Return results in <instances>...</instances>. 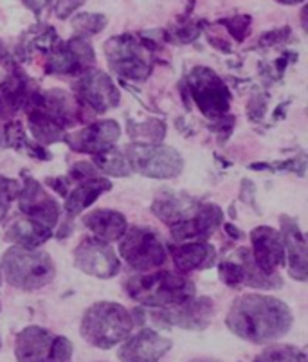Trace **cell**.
<instances>
[{"instance_id":"1","label":"cell","mask_w":308,"mask_h":362,"mask_svg":"<svg viewBox=\"0 0 308 362\" xmlns=\"http://www.w3.org/2000/svg\"><path fill=\"white\" fill-rule=\"evenodd\" d=\"M292 312L281 299L256 292L240 296L225 319L232 334L256 344L283 337L292 328Z\"/></svg>"},{"instance_id":"2","label":"cell","mask_w":308,"mask_h":362,"mask_svg":"<svg viewBox=\"0 0 308 362\" xmlns=\"http://www.w3.org/2000/svg\"><path fill=\"white\" fill-rule=\"evenodd\" d=\"M124 287L134 301L155 310L180 307L195 298V283L188 276L172 271L132 276Z\"/></svg>"},{"instance_id":"3","label":"cell","mask_w":308,"mask_h":362,"mask_svg":"<svg viewBox=\"0 0 308 362\" xmlns=\"http://www.w3.org/2000/svg\"><path fill=\"white\" fill-rule=\"evenodd\" d=\"M155 49L157 42L146 33L143 35L124 33L105 42L103 51L112 72H116L119 78L144 81L153 71Z\"/></svg>"},{"instance_id":"4","label":"cell","mask_w":308,"mask_h":362,"mask_svg":"<svg viewBox=\"0 0 308 362\" xmlns=\"http://www.w3.org/2000/svg\"><path fill=\"white\" fill-rule=\"evenodd\" d=\"M134 328L132 314L119 303L100 301L85 312L81 319V335L100 350H110L129 337Z\"/></svg>"},{"instance_id":"5","label":"cell","mask_w":308,"mask_h":362,"mask_svg":"<svg viewBox=\"0 0 308 362\" xmlns=\"http://www.w3.org/2000/svg\"><path fill=\"white\" fill-rule=\"evenodd\" d=\"M0 267L6 281L20 291H38L49 285L57 276L51 256L38 249L9 247L2 256Z\"/></svg>"},{"instance_id":"6","label":"cell","mask_w":308,"mask_h":362,"mask_svg":"<svg viewBox=\"0 0 308 362\" xmlns=\"http://www.w3.org/2000/svg\"><path fill=\"white\" fill-rule=\"evenodd\" d=\"M119 255L136 271H155L168 262V245L153 229L130 227L119 238Z\"/></svg>"},{"instance_id":"7","label":"cell","mask_w":308,"mask_h":362,"mask_svg":"<svg viewBox=\"0 0 308 362\" xmlns=\"http://www.w3.org/2000/svg\"><path fill=\"white\" fill-rule=\"evenodd\" d=\"M124 159L130 171L150 179H173L180 175L184 160L179 151L162 144L132 143L124 150Z\"/></svg>"},{"instance_id":"8","label":"cell","mask_w":308,"mask_h":362,"mask_svg":"<svg viewBox=\"0 0 308 362\" xmlns=\"http://www.w3.org/2000/svg\"><path fill=\"white\" fill-rule=\"evenodd\" d=\"M18 362H72V342L42 327H28L16 335Z\"/></svg>"},{"instance_id":"9","label":"cell","mask_w":308,"mask_h":362,"mask_svg":"<svg viewBox=\"0 0 308 362\" xmlns=\"http://www.w3.org/2000/svg\"><path fill=\"white\" fill-rule=\"evenodd\" d=\"M188 88L199 110L209 119L220 121L231 107V90L222 78L209 67L193 69L188 76Z\"/></svg>"},{"instance_id":"10","label":"cell","mask_w":308,"mask_h":362,"mask_svg":"<svg viewBox=\"0 0 308 362\" xmlns=\"http://www.w3.org/2000/svg\"><path fill=\"white\" fill-rule=\"evenodd\" d=\"M96 52L83 36H72L71 40H57L47 52L45 71L57 76H80L93 69Z\"/></svg>"},{"instance_id":"11","label":"cell","mask_w":308,"mask_h":362,"mask_svg":"<svg viewBox=\"0 0 308 362\" xmlns=\"http://www.w3.org/2000/svg\"><path fill=\"white\" fill-rule=\"evenodd\" d=\"M222 283L231 288H240L249 285L252 288H278L283 285L278 274H265L252 262L251 251L240 249L235 252V258H227L218 265Z\"/></svg>"},{"instance_id":"12","label":"cell","mask_w":308,"mask_h":362,"mask_svg":"<svg viewBox=\"0 0 308 362\" xmlns=\"http://www.w3.org/2000/svg\"><path fill=\"white\" fill-rule=\"evenodd\" d=\"M74 92L83 107H88L97 114L112 110L121 101L119 90L110 80V76L97 69H88L78 76V80L74 81Z\"/></svg>"},{"instance_id":"13","label":"cell","mask_w":308,"mask_h":362,"mask_svg":"<svg viewBox=\"0 0 308 362\" xmlns=\"http://www.w3.org/2000/svg\"><path fill=\"white\" fill-rule=\"evenodd\" d=\"M16 200H18V209L22 215L28 216L32 222L47 227L51 231L60 220V204L52 199L42 187V184L32 177H24V184H22Z\"/></svg>"},{"instance_id":"14","label":"cell","mask_w":308,"mask_h":362,"mask_svg":"<svg viewBox=\"0 0 308 362\" xmlns=\"http://www.w3.org/2000/svg\"><path fill=\"white\" fill-rule=\"evenodd\" d=\"M74 265L85 274L100 279L114 278L121 269V262L112 247L97 238H83L78 243Z\"/></svg>"},{"instance_id":"15","label":"cell","mask_w":308,"mask_h":362,"mask_svg":"<svg viewBox=\"0 0 308 362\" xmlns=\"http://www.w3.org/2000/svg\"><path fill=\"white\" fill-rule=\"evenodd\" d=\"M213 314H215V307H213V299L209 298H193L191 301L180 307L165 308V310L152 308L150 312L153 321L162 327H179L186 330H204L211 322Z\"/></svg>"},{"instance_id":"16","label":"cell","mask_w":308,"mask_h":362,"mask_svg":"<svg viewBox=\"0 0 308 362\" xmlns=\"http://www.w3.org/2000/svg\"><path fill=\"white\" fill-rule=\"evenodd\" d=\"M121 137V127L114 119L96 121L81 128L74 134H65L64 141L74 151L80 153H88V156H97L101 151H107L114 148L117 139Z\"/></svg>"},{"instance_id":"17","label":"cell","mask_w":308,"mask_h":362,"mask_svg":"<svg viewBox=\"0 0 308 362\" xmlns=\"http://www.w3.org/2000/svg\"><path fill=\"white\" fill-rule=\"evenodd\" d=\"M251 256L254 265L265 274H276L285 263V245L281 233L274 227L258 226L251 231Z\"/></svg>"},{"instance_id":"18","label":"cell","mask_w":308,"mask_h":362,"mask_svg":"<svg viewBox=\"0 0 308 362\" xmlns=\"http://www.w3.org/2000/svg\"><path fill=\"white\" fill-rule=\"evenodd\" d=\"M224 211L216 204H199L195 211L177 226L170 227L179 242H204L222 226Z\"/></svg>"},{"instance_id":"19","label":"cell","mask_w":308,"mask_h":362,"mask_svg":"<svg viewBox=\"0 0 308 362\" xmlns=\"http://www.w3.org/2000/svg\"><path fill=\"white\" fill-rule=\"evenodd\" d=\"M170 350L172 339L146 328L121 344L117 357L121 362H159Z\"/></svg>"},{"instance_id":"20","label":"cell","mask_w":308,"mask_h":362,"mask_svg":"<svg viewBox=\"0 0 308 362\" xmlns=\"http://www.w3.org/2000/svg\"><path fill=\"white\" fill-rule=\"evenodd\" d=\"M280 222L285 256L288 258V272L297 281H307V242L300 223L287 215L281 216Z\"/></svg>"},{"instance_id":"21","label":"cell","mask_w":308,"mask_h":362,"mask_svg":"<svg viewBox=\"0 0 308 362\" xmlns=\"http://www.w3.org/2000/svg\"><path fill=\"white\" fill-rule=\"evenodd\" d=\"M36 88L31 80L20 71H13L0 83V117H13L16 112L28 105L29 98Z\"/></svg>"},{"instance_id":"22","label":"cell","mask_w":308,"mask_h":362,"mask_svg":"<svg viewBox=\"0 0 308 362\" xmlns=\"http://www.w3.org/2000/svg\"><path fill=\"white\" fill-rule=\"evenodd\" d=\"M170 255L180 274L209 269L216 259L215 247L208 242H188L170 245Z\"/></svg>"},{"instance_id":"23","label":"cell","mask_w":308,"mask_h":362,"mask_svg":"<svg viewBox=\"0 0 308 362\" xmlns=\"http://www.w3.org/2000/svg\"><path fill=\"white\" fill-rule=\"evenodd\" d=\"M110 189H112V182L105 179V177H94V179L81 180V182H78L76 187H72L71 193L65 195L67 197L64 204L65 215L69 218H74L81 211H85L88 206H93L103 193L110 192Z\"/></svg>"},{"instance_id":"24","label":"cell","mask_w":308,"mask_h":362,"mask_svg":"<svg viewBox=\"0 0 308 362\" xmlns=\"http://www.w3.org/2000/svg\"><path fill=\"white\" fill-rule=\"evenodd\" d=\"M199 204L191 199V197L184 195V193H172L165 192L157 195V199L152 204V211L159 216L166 226L173 227L179 222L188 218L193 211L196 209Z\"/></svg>"},{"instance_id":"25","label":"cell","mask_w":308,"mask_h":362,"mask_svg":"<svg viewBox=\"0 0 308 362\" xmlns=\"http://www.w3.org/2000/svg\"><path fill=\"white\" fill-rule=\"evenodd\" d=\"M52 236L51 229L40 226V223L32 222L28 216H15L11 222L6 226L4 240L15 243L16 247H24V249H36L38 245L47 242Z\"/></svg>"},{"instance_id":"26","label":"cell","mask_w":308,"mask_h":362,"mask_svg":"<svg viewBox=\"0 0 308 362\" xmlns=\"http://www.w3.org/2000/svg\"><path fill=\"white\" fill-rule=\"evenodd\" d=\"M83 222L96 235L97 240L107 243L119 240L124 235V231L129 229L124 215H121L119 211H114V209H94L88 215H85Z\"/></svg>"},{"instance_id":"27","label":"cell","mask_w":308,"mask_h":362,"mask_svg":"<svg viewBox=\"0 0 308 362\" xmlns=\"http://www.w3.org/2000/svg\"><path fill=\"white\" fill-rule=\"evenodd\" d=\"M24 108L25 114H28L29 128H31L32 132V137H35L38 143L52 144L58 143V141H64L65 128H61L60 124L52 119L49 114H45L38 105H35L32 101H28V105H25Z\"/></svg>"},{"instance_id":"28","label":"cell","mask_w":308,"mask_h":362,"mask_svg":"<svg viewBox=\"0 0 308 362\" xmlns=\"http://www.w3.org/2000/svg\"><path fill=\"white\" fill-rule=\"evenodd\" d=\"M94 163H96L97 170H101L103 173H108V175L114 177H129L130 175V168L126 164V159L124 156L117 150L116 146L110 148L107 151H101L97 156H94Z\"/></svg>"},{"instance_id":"29","label":"cell","mask_w":308,"mask_h":362,"mask_svg":"<svg viewBox=\"0 0 308 362\" xmlns=\"http://www.w3.org/2000/svg\"><path fill=\"white\" fill-rule=\"evenodd\" d=\"M254 362H307V354L290 344H274L260 351Z\"/></svg>"},{"instance_id":"30","label":"cell","mask_w":308,"mask_h":362,"mask_svg":"<svg viewBox=\"0 0 308 362\" xmlns=\"http://www.w3.org/2000/svg\"><path fill=\"white\" fill-rule=\"evenodd\" d=\"M72 29L78 33L76 36H93L107 28V16L101 13H78L72 18Z\"/></svg>"},{"instance_id":"31","label":"cell","mask_w":308,"mask_h":362,"mask_svg":"<svg viewBox=\"0 0 308 362\" xmlns=\"http://www.w3.org/2000/svg\"><path fill=\"white\" fill-rule=\"evenodd\" d=\"M216 24L224 25V28L227 29L229 35H231L237 42H244L249 35V29H251L252 16L251 15L227 16V18H220V21H216Z\"/></svg>"},{"instance_id":"32","label":"cell","mask_w":308,"mask_h":362,"mask_svg":"<svg viewBox=\"0 0 308 362\" xmlns=\"http://www.w3.org/2000/svg\"><path fill=\"white\" fill-rule=\"evenodd\" d=\"M22 184L15 179L0 175V222L6 218L9 211L13 200H16L18 193H20Z\"/></svg>"},{"instance_id":"33","label":"cell","mask_w":308,"mask_h":362,"mask_svg":"<svg viewBox=\"0 0 308 362\" xmlns=\"http://www.w3.org/2000/svg\"><path fill=\"white\" fill-rule=\"evenodd\" d=\"M130 136L132 137H144V139H150V141H159L165 139L166 136V124L159 119H152V121H146V123H141L132 127L130 124Z\"/></svg>"},{"instance_id":"34","label":"cell","mask_w":308,"mask_h":362,"mask_svg":"<svg viewBox=\"0 0 308 362\" xmlns=\"http://www.w3.org/2000/svg\"><path fill=\"white\" fill-rule=\"evenodd\" d=\"M4 143L8 146L16 148V150H20L28 144L25 141V134H24V127H22L20 121H9L8 124L4 127Z\"/></svg>"},{"instance_id":"35","label":"cell","mask_w":308,"mask_h":362,"mask_svg":"<svg viewBox=\"0 0 308 362\" xmlns=\"http://www.w3.org/2000/svg\"><path fill=\"white\" fill-rule=\"evenodd\" d=\"M202 25H206L204 21L189 22V24L180 25V28L175 31V38L180 42V44H189V42L199 38V35H201L202 31Z\"/></svg>"},{"instance_id":"36","label":"cell","mask_w":308,"mask_h":362,"mask_svg":"<svg viewBox=\"0 0 308 362\" xmlns=\"http://www.w3.org/2000/svg\"><path fill=\"white\" fill-rule=\"evenodd\" d=\"M288 38H290V28L285 25L281 29H273V31H267L265 35H261L260 45L261 47H273V45L283 44Z\"/></svg>"},{"instance_id":"37","label":"cell","mask_w":308,"mask_h":362,"mask_svg":"<svg viewBox=\"0 0 308 362\" xmlns=\"http://www.w3.org/2000/svg\"><path fill=\"white\" fill-rule=\"evenodd\" d=\"M97 168L90 163H78L71 168L69 171V180H87V179H94V177H100L97 175Z\"/></svg>"},{"instance_id":"38","label":"cell","mask_w":308,"mask_h":362,"mask_svg":"<svg viewBox=\"0 0 308 362\" xmlns=\"http://www.w3.org/2000/svg\"><path fill=\"white\" fill-rule=\"evenodd\" d=\"M85 0H57V4H54V13H57L58 18L65 21L72 13L76 11L80 6H83Z\"/></svg>"},{"instance_id":"39","label":"cell","mask_w":308,"mask_h":362,"mask_svg":"<svg viewBox=\"0 0 308 362\" xmlns=\"http://www.w3.org/2000/svg\"><path fill=\"white\" fill-rule=\"evenodd\" d=\"M22 2H24V6L29 11L35 13L36 16H40L42 11L49 8V4H51L52 0H22Z\"/></svg>"},{"instance_id":"40","label":"cell","mask_w":308,"mask_h":362,"mask_svg":"<svg viewBox=\"0 0 308 362\" xmlns=\"http://www.w3.org/2000/svg\"><path fill=\"white\" fill-rule=\"evenodd\" d=\"M69 177H54V179H47V184L52 187V189H57L60 195H67L69 193Z\"/></svg>"},{"instance_id":"41","label":"cell","mask_w":308,"mask_h":362,"mask_svg":"<svg viewBox=\"0 0 308 362\" xmlns=\"http://www.w3.org/2000/svg\"><path fill=\"white\" fill-rule=\"evenodd\" d=\"M209 42H211V44H213V47L220 49V51H225V52L231 51V47H229V42H225L224 38H220V36L209 35Z\"/></svg>"},{"instance_id":"42","label":"cell","mask_w":308,"mask_h":362,"mask_svg":"<svg viewBox=\"0 0 308 362\" xmlns=\"http://www.w3.org/2000/svg\"><path fill=\"white\" fill-rule=\"evenodd\" d=\"M224 227H225V231H227L229 235L232 236V238H237V240L242 238V231H240V229H235V227H232L231 223H225Z\"/></svg>"},{"instance_id":"43","label":"cell","mask_w":308,"mask_h":362,"mask_svg":"<svg viewBox=\"0 0 308 362\" xmlns=\"http://www.w3.org/2000/svg\"><path fill=\"white\" fill-rule=\"evenodd\" d=\"M276 2L283 6H296V4H303L304 0H276Z\"/></svg>"},{"instance_id":"44","label":"cell","mask_w":308,"mask_h":362,"mask_svg":"<svg viewBox=\"0 0 308 362\" xmlns=\"http://www.w3.org/2000/svg\"><path fill=\"white\" fill-rule=\"evenodd\" d=\"M301 24H303V29L307 31L308 25H307V8H303V11H301Z\"/></svg>"},{"instance_id":"45","label":"cell","mask_w":308,"mask_h":362,"mask_svg":"<svg viewBox=\"0 0 308 362\" xmlns=\"http://www.w3.org/2000/svg\"><path fill=\"white\" fill-rule=\"evenodd\" d=\"M4 58H6V47L4 44L0 42V60H4Z\"/></svg>"},{"instance_id":"46","label":"cell","mask_w":308,"mask_h":362,"mask_svg":"<svg viewBox=\"0 0 308 362\" xmlns=\"http://www.w3.org/2000/svg\"><path fill=\"white\" fill-rule=\"evenodd\" d=\"M4 144V127L0 124V146Z\"/></svg>"},{"instance_id":"47","label":"cell","mask_w":308,"mask_h":362,"mask_svg":"<svg viewBox=\"0 0 308 362\" xmlns=\"http://www.w3.org/2000/svg\"><path fill=\"white\" fill-rule=\"evenodd\" d=\"M191 362H218V361H213V358H195Z\"/></svg>"},{"instance_id":"48","label":"cell","mask_w":308,"mask_h":362,"mask_svg":"<svg viewBox=\"0 0 308 362\" xmlns=\"http://www.w3.org/2000/svg\"><path fill=\"white\" fill-rule=\"evenodd\" d=\"M0 285H2V272H0Z\"/></svg>"},{"instance_id":"49","label":"cell","mask_w":308,"mask_h":362,"mask_svg":"<svg viewBox=\"0 0 308 362\" xmlns=\"http://www.w3.org/2000/svg\"><path fill=\"white\" fill-rule=\"evenodd\" d=\"M0 344H2V341H0Z\"/></svg>"}]
</instances>
